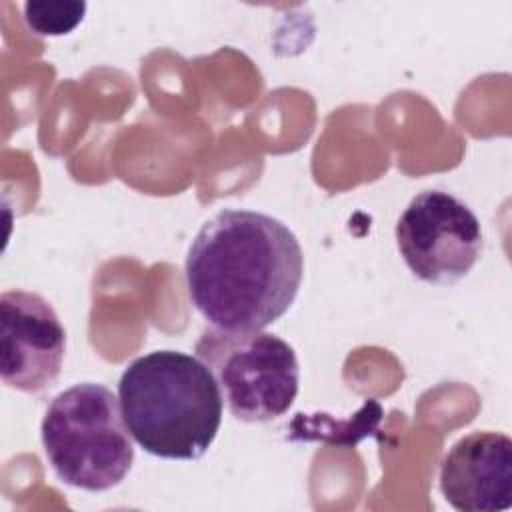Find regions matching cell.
<instances>
[{
  "label": "cell",
  "mask_w": 512,
  "mask_h": 512,
  "mask_svg": "<svg viewBox=\"0 0 512 512\" xmlns=\"http://www.w3.org/2000/svg\"><path fill=\"white\" fill-rule=\"evenodd\" d=\"M184 272L194 308L214 328L264 330L294 304L304 254L282 220L226 208L194 236Z\"/></svg>",
  "instance_id": "1"
},
{
  "label": "cell",
  "mask_w": 512,
  "mask_h": 512,
  "mask_svg": "<svg viewBox=\"0 0 512 512\" xmlns=\"http://www.w3.org/2000/svg\"><path fill=\"white\" fill-rule=\"evenodd\" d=\"M124 422L136 444L164 460H198L218 436L224 398L208 366L186 352L134 358L118 382Z\"/></svg>",
  "instance_id": "2"
},
{
  "label": "cell",
  "mask_w": 512,
  "mask_h": 512,
  "mask_svg": "<svg viewBox=\"0 0 512 512\" xmlns=\"http://www.w3.org/2000/svg\"><path fill=\"white\" fill-rule=\"evenodd\" d=\"M40 436L54 474L68 486L104 492L132 470V434L120 400L102 384L80 382L54 396Z\"/></svg>",
  "instance_id": "3"
},
{
  "label": "cell",
  "mask_w": 512,
  "mask_h": 512,
  "mask_svg": "<svg viewBox=\"0 0 512 512\" xmlns=\"http://www.w3.org/2000/svg\"><path fill=\"white\" fill-rule=\"evenodd\" d=\"M196 354L216 378L230 414L240 422L276 420L298 396L296 352L276 334L212 326L200 334Z\"/></svg>",
  "instance_id": "4"
},
{
  "label": "cell",
  "mask_w": 512,
  "mask_h": 512,
  "mask_svg": "<svg viewBox=\"0 0 512 512\" xmlns=\"http://www.w3.org/2000/svg\"><path fill=\"white\" fill-rule=\"evenodd\" d=\"M396 244L410 272L436 286L460 282L476 266L484 236L472 208L444 190H422L396 222Z\"/></svg>",
  "instance_id": "5"
},
{
  "label": "cell",
  "mask_w": 512,
  "mask_h": 512,
  "mask_svg": "<svg viewBox=\"0 0 512 512\" xmlns=\"http://www.w3.org/2000/svg\"><path fill=\"white\" fill-rule=\"evenodd\" d=\"M66 352V330L52 304L30 290L0 296V376L26 394L52 388Z\"/></svg>",
  "instance_id": "6"
},
{
  "label": "cell",
  "mask_w": 512,
  "mask_h": 512,
  "mask_svg": "<svg viewBox=\"0 0 512 512\" xmlns=\"http://www.w3.org/2000/svg\"><path fill=\"white\" fill-rule=\"evenodd\" d=\"M440 492L460 512H502L512 506V440L476 430L456 440L440 462Z\"/></svg>",
  "instance_id": "7"
},
{
  "label": "cell",
  "mask_w": 512,
  "mask_h": 512,
  "mask_svg": "<svg viewBox=\"0 0 512 512\" xmlns=\"http://www.w3.org/2000/svg\"><path fill=\"white\" fill-rule=\"evenodd\" d=\"M84 2H26L24 20L40 36H62L72 32L84 18Z\"/></svg>",
  "instance_id": "8"
}]
</instances>
